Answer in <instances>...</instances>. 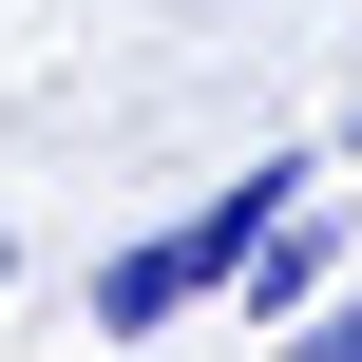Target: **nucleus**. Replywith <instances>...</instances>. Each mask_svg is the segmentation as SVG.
<instances>
[{"label": "nucleus", "mask_w": 362, "mask_h": 362, "mask_svg": "<svg viewBox=\"0 0 362 362\" xmlns=\"http://www.w3.org/2000/svg\"><path fill=\"white\" fill-rule=\"evenodd\" d=\"M210 286H229V248H210L191 210H172V229H134V248H95V325H115V344H153V325H191Z\"/></svg>", "instance_id": "1"}, {"label": "nucleus", "mask_w": 362, "mask_h": 362, "mask_svg": "<svg viewBox=\"0 0 362 362\" xmlns=\"http://www.w3.org/2000/svg\"><path fill=\"white\" fill-rule=\"evenodd\" d=\"M325 267H344V210H286V229L248 248V286H229V305H248V325H325V305H344Z\"/></svg>", "instance_id": "2"}, {"label": "nucleus", "mask_w": 362, "mask_h": 362, "mask_svg": "<svg viewBox=\"0 0 362 362\" xmlns=\"http://www.w3.org/2000/svg\"><path fill=\"white\" fill-rule=\"evenodd\" d=\"M286 362H362V305H325V325H286Z\"/></svg>", "instance_id": "3"}, {"label": "nucleus", "mask_w": 362, "mask_h": 362, "mask_svg": "<svg viewBox=\"0 0 362 362\" xmlns=\"http://www.w3.org/2000/svg\"><path fill=\"white\" fill-rule=\"evenodd\" d=\"M344 172H362V115H344Z\"/></svg>", "instance_id": "4"}]
</instances>
